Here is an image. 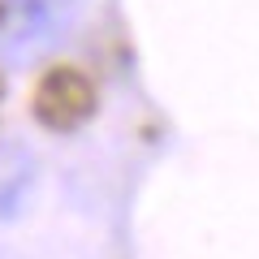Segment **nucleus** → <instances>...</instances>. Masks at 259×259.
<instances>
[{
	"instance_id": "obj_1",
	"label": "nucleus",
	"mask_w": 259,
	"mask_h": 259,
	"mask_svg": "<svg viewBox=\"0 0 259 259\" xmlns=\"http://www.w3.org/2000/svg\"><path fill=\"white\" fill-rule=\"evenodd\" d=\"M95 108H100V91H95L91 74L78 69V65H52V69H44L35 91H30V112L52 134L82 130L95 117Z\"/></svg>"
},
{
	"instance_id": "obj_2",
	"label": "nucleus",
	"mask_w": 259,
	"mask_h": 259,
	"mask_svg": "<svg viewBox=\"0 0 259 259\" xmlns=\"http://www.w3.org/2000/svg\"><path fill=\"white\" fill-rule=\"evenodd\" d=\"M0 100H5V74H0Z\"/></svg>"
},
{
	"instance_id": "obj_3",
	"label": "nucleus",
	"mask_w": 259,
	"mask_h": 259,
	"mask_svg": "<svg viewBox=\"0 0 259 259\" xmlns=\"http://www.w3.org/2000/svg\"><path fill=\"white\" fill-rule=\"evenodd\" d=\"M0 26H5V5H0Z\"/></svg>"
},
{
	"instance_id": "obj_4",
	"label": "nucleus",
	"mask_w": 259,
	"mask_h": 259,
	"mask_svg": "<svg viewBox=\"0 0 259 259\" xmlns=\"http://www.w3.org/2000/svg\"><path fill=\"white\" fill-rule=\"evenodd\" d=\"M0 5H5V0H0Z\"/></svg>"
}]
</instances>
